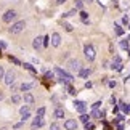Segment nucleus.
I'll return each mask as SVG.
<instances>
[{
	"label": "nucleus",
	"instance_id": "obj_1",
	"mask_svg": "<svg viewBox=\"0 0 130 130\" xmlns=\"http://www.w3.org/2000/svg\"><path fill=\"white\" fill-rule=\"evenodd\" d=\"M53 74H55V76H56L61 82H64V84H71V82H72V76H69V74H68L66 71H63L61 68H55Z\"/></svg>",
	"mask_w": 130,
	"mask_h": 130
},
{
	"label": "nucleus",
	"instance_id": "obj_2",
	"mask_svg": "<svg viewBox=\"0 0 130 130\" xmlns=\"http://www.w3.org/2000/svg\"><path fill=\"white\" fill-rule=\"evenodd\" d=\"M24 27H26V23L24 21H16V23L11 24V27H10L8 31H10V34H19Z\"/></svg>",
	"mask_w": 130,
	"mask_h": 130
},
{
	"label": "nucleus",
	"instance_id": "obj_3",
	"mask_svg": "<svg viewBox=\"0 0 130 130\" xmlns=\"http://www.w3.org/2000/svg\"><path fill=\"white\" fill-rule=\"evenodd\" d=\"M84 53H85V56H87V59L88 61H93L95 59V48H93V45H90V43H87L85 47H84Z\"/></svg>",
	"mask_w": 130,
	"mask_h": 130
},
{
	"label": "nucleus",
	"instance_id": "obj_4",
	"mask_svg": "<svg viewBox=\"0 0 130 130\" xmlns=\"http://www.w3.org/2000/svg\"><path fill=\"white\" fill-rule=\"evenodd\" d=\"M14 80H16V74H14V71H8V72H5V76H3V82L7 84V85H11Z\"/></svg>",
	"mask_w": 130,
	"mask_h": 130
},
{
	"label": "nucleus",
	"instance_id": "obj_5",
	"mask_svg": "<svg viewBox=\"0 0 130 130\" xmlns=\"http://www.w3.org/2000/svg\"><path fill=\"white\" fill-rule=\"evenodd\" d=\"M69 69L79 74V72H80V69H82V63L79 61V59H71V61H69Z\"/></svg>",
	"mask_w": 130,
	"mask_h": 130
},
{
	"label": "nucleus",
	"instance_id": "obj_6",
	"mask_svg": "<svg viewBox=\"0 0 130 130\" xmlns=\"http://www.w3.org/2000/svg\"><path fill=\"white\" fill-rule=\"evenodd\" d=\"M19 112H21V121L24 122V121H27L29 119V116H31V106H29V104H26V106H23L21 109H19Z\"/></svg>",
	"mask_w": 130,
	"mask_h": 130
},
{
	"label": "nucleus",
	"instance_id": "obj_7",
	"mask_svg": "<svg viewBox=\"0 0 130 130\" xmlns=\"http://www.w3.org/2000/svg\"><path fill=\"white\" fill-rule=\"evenodd\" d=\"M13 19H16V11H14V10H8V11H5V14H3V21L5 23H11Z\"/></svg>",
	"mask_w": 130,
	"mask_h": 130
},
{
	"label": "nucleus",
	"instance_id": "obj_8",
	"mask_svg": "<svg viewBox=\"0 0 130 130\" xmlns=\"http://www.w3.org/2000/svg\"><path fill=\"white\" fill-rule=\"evenodd\" d=\"M74 108H76V111L84 114V112L87 111V103L85 101H76V103H74Z\"/></svg>",
	"mask_w": 130,
	"mask_h": 130
},
{
	"label": "nucleus",
	"instance_id": "obj_9",
	"mask_svg": "<svg viewBox=\"0 0 130 130\" xmlns=\"http://www.w3.org/2000/svg\"><path fill=\"white\" fill-rule=\"evenodd\" d=\"M43 119L42 117H36L34 119V122L31 124V130H37V128H40V127H43Z\"/></svg>",
	"mask_w": 130,
	"mask_h": 130
},
{
	"label": "nucleus",
	"instance_id": "obj_10",
	"mask_svg": "<svg viewBox=\"0 0 130 130\" xmlns=\"http://www.w3.org/2000/svg\"><path fill=\"white\" fill-rule=\"evenodd\" d=\"M64 128H66V130H76L77 128V121H74V119H68V121L64 122Z\"/></svg>",
	"mask_w": 130,
	"mask_h": 130
},
{
	"label": "nucleus",
	"instance_id": "obj_11",
	"mask_svg": "<svg viewBox=\"0 0 130 130\" xmlns=\"http://www.w3.org/2000/svg\"><path fill=\"white\" fill-rule=\"evenodd\" d=\"M52 45L53 47H59V45H61V36H59L58 32L52 34Z\"/></svg>",
	"mask_w": 130,
	"mask_h": 130
},
{
	"label": "nucleus",
	"instance_id": "obj_12",
	"mask_svg": "<svg viewBox=\"0 0 130 130\" xmlns=\"http://www.w3.org/2000/svg\"><path fill=\"white\" fill-rule=\"evenodd\" d=\"M112 69H116V71H122V61L119 56H114V61H112Z\"/></svg>",
	"mask_w": 130,
	"mask_h": 130
},
{
	"label": "nucleus",
	"instance_id": "obj_13",
	"mask_svg": "<svg viewBox=\"0 0 130 130\" xmlns=\"http://www.w3.org/2000/svg\"><path fill=\"white\" fill-rule=\"evenodd\" d=\"M90 117H93V119H101V117H104V112L100 111V109H92V112H90Z\"/></svg>",
	"mask_w": 130,
	"mask_h": 130
},
{
	"label": "nucleus",
	"instance_id": "obj_14",
	"mask_svg": "<svg viewBox=\"0 0 130 130\" xmlns=\"http://www.w3.org/2000/svg\"><path fill=\"white\" fill-rule=\"evenodd\" d=\"M32 47L36 48V50H40V48H42V37H36V39H34Z\"/></svg>",
	"mask_w": 130,
	"mask_h": 130
},
{
	"label": "nucleus",
	"instance_id": "obj_15",
	"mask_svg": "<svg viewBox=\"0 0 130 130\" xmlns=\"http://www.w3.org/2000/svg\"><path fill=\"white\" fill-rule=\"evenodd\" d=\"M24 103H27L29 106H31V104H34V96H32L31 93H26V95H24Z\"/></svg>",
	"mask_w": 130,
	"mask_h": 130
},
{
	"label": "nucleus",
	"instance_id": "obj_16",
	"mask_svg": "<svg viewBox=\"0 0 130 130\" xmlns=\"http://www.w3.org/2000/svg\"><path fill=\"white\" fill-rule=\"evenodd\" d=\"M53 116L56 117V119H63L64 117V111L61 108H58V109H55V112H53Z\"/></svg>",
	"mask_w": 130,
	"mask_h": 130
},
{
	"label": "nucleus",
	"instance_id": "obj_17",
	"mask_svg": "<svg viewBox=\"0 0 130 130\" xmlns=\"http://www.w3.org/2000/svg\"><path fill=\"white\" fill-rule=\"evenodd\" d=\"M114 31H116V36H119V37L124 34V29L119 26V24H114Z\"/></svg>",
	"mask_w": 130,
	"mask_h": 130
},
{
	"label": "nucleus",
	"instance_id": "obj_18",
	"mask_svg": "<svg viewBox=\"0 0 130 130\" xmlns=\"http://www.w3.org/2000/svg\"><path fill=\"white\" fill-rule=\"evenodd\" d=\"M23 66H24V69H27L29 72H32V74H37V71L32 68V64H27V63H26V64H23Z\"/></svg>",
	"mask_w": 130,
	"mask_h": 130
},
{
	"label": "nucleus",
	"instance_id": "obj_19",
	"mask_svg": "<svg viewBox=\"0 0 130 130\" xmlns=\"http://www.w3.org/2000/svg\"><path fill=\"white\" fill-rule=\"evenodd\" d=\"M34 87V84H23V85H21V90H23V92H27V90H31Z\"/></svg>",
	"mask_w": 130,
	"mask_h": 130
},
{
	"label": "nucleus",
	"instance_id": "obj_20",
	"mask_svg": "<svg viewBox=\"0 0 130 130\" xmlns=\"http://www.w3.org/2000/svg\"><path fill=\"white\" fill-rule=\"evenodd\" d=\"M90 72H92L90 69H80V72H79V74H80V77H88Z\"/></svg>",
	"mask_w": 130,
	"mask_h": 130
},
{
	"label": "nucleus",
	"instance_id": "obj_21",
	"mask_svg": "<svg viewBox=\"0 0 130 130\" xmlns=\"http://www.w3.org/2000/svg\"><path fill=\"white\" fill-rule=\"evenodd\" d=\"M121 48H122V50H130L128 40H121Z\"/></svg>",
	"mask_w": 130,
	"mask_h": 130
},
{
	"label": "nucleus",
	"instance_id": "obj_22",
	"mask_svg": "<svg viewBox=\"0 0 130 130\" xmlns=\"http://www.w3.org/2000/svg\"><path fill=\"white\" fill-rule=\"evenodd\" d=\"M48 43H50V36H45L42 39V47H48Z\"/></svg>",
	"mask_w": 130,
	"mask_h": 130
},
{
	"label": "nucleus",
	"instance_id": "obj_23",
	"mask_svg": "<svg viewBox=\"0 0 130 130\" xmlns=\"http://www.w3.org/2000/svg\"><path fill=\"white\" fill-rule=\"evenodd\" d=\"M84 8V0H76V10H82Z\"/></svg>",
	"mask_w": 130,
	"mask_h": 130
},
{
	"label": "nucleus",
	"instance_id": "obj_24",
	"mask_svg": "<svg viewBox=\"0 0 130 130\" xmlns=\"http://www.w3.org/2000/svg\"><path fill=\"white\" fill-rule=\"evenodd\" d=\"M21 96H19V95H13V96H11V103H19V101H21Z\"/></svg>",
	"mask_w": 130,
	"mask_h": 130
},
{
	"label": "nucleus",
	"instance_id": "obj_25",
	"mask_svg": "<svg viewBox=\"0 0 130 130\" xmlns=\"http://www.w3.org/2000/svg\"><path fill=\"white\" fill-rule=\"evenodd\" d=\"M87 16H88V14H87L85 11H80V18H82V21L85 23V24H88V19H87Z\"/></svg>",
	"mask_w": 130,
	"mask_h": 130
},
{
	"label": "nucleus",
	"instance_id": "obj_26",
	"mask_svg": "<svg viewBox=\"0 0 130 130\" xmlns=\"http://www.w3.org/2000/svg\"><path fill=\"white\" fill-rule=\"evenodd\" d=\"M43 114H45V108L42 106V108L37 109V117H43Z\"/></svg>",
	"mask_w": 130,
	"mask_h": 130
},
{
	"label": "nucleus",
	"instance_id": "obj_27",
	"mask_svg": "<svg viewBox=\"0 0 130 130\" xmlns=\"http://www.w3.org/2000/svg\"><path fill=\"white\" fill-rule=\"evenodd\" d=\"M66 88H68V92H69V93H71V95H74V93H77V92H76V90H74V87L71 85V84H68V85H66Z\"/></svg>",
	"mask_w": 130,
	"mask_h": 130
},
{
	"label": "nucleus",
	"instance_id": "obj_28",
	"mask_svg": "<svg viewBox=\"0 0 130 130\" xmlns=\"http://www.w3.org/2000/svg\"><path fill=\"white\" fill-rule=\"evenodd\" d=\"M50 130H61V127H59V124H52V125H50Z\"/></svg>",
	"mask_w": 130,
	"mask_h": 130
},
{
	"label": "nucleus",
	"instance_id": "obj_29",
	"mask_svg": "<svg viewBox=\"0 0 130 130\" xmlns=\"http://www.w3.org/2000/svg\"><path fill=\"white\" fill-rule=\"evenodd\" d=\"M88 119H90V117L87 116V114H82V116H80V121H82L84 124H87V122H88Z\"/></svg>",
	"mask_w": 130,
	"mask_h": 130
},
{
	"label": "nucleus",
	"instance_id": "obj_30",
	"mask_svg": "<svg viewBox=\"0 0 130 130\" xmlns=\"http://www.w3.org/2000/svg\"><path fill=\"white\" fill-rule=\"evenodd\" d=\"M63 27L66 29L68 32H71V31H72V26H71V24H68V23H64V24H63Z\"/></svg>",
	"mask_w": 130,
	"mask_h": 130
},
{
	"label": "nucleus",
	"instance_id": "obj_31",
	"mask_svg": "<svg viewBox=\"0 0 130 130\" xmlns=\"http://www.w3.org/2000/svg\"><path fill=\"white\" fill-rule=\"evenodd\" d=\"M100 106H101V101H96L92 104V109H100Z\"/></svg>",
	"mask_w": 130,
	"mask_h": 130
},
{
	"label": "nucleus",
	"instance_id": "obj_32",
	"mask_svg": "<svg viewBox=\"0 0 130 130\" xmlns=\"http://www.w3.org/2000/svg\"><path fill=\"white\" fill-rule=\"evenodd\" d=\"M128 23H130V19H128V16H124V18H122V24H124V26H127Z\"/></svg>",
	"mask_w": 130,
	"mask_h": 130
},
{
	"label": "nucleus",
	"instance_id": "obj_33",
	"mask_svg": "<svg viewBox=\"0 0 130 130\" xmlns=\"http://www.w3.org/2000/svg\"><path fill=\"white\" fill-rule=\"evenodd\" d=\"M93 128H95V125H93V124H88V122L85 124V130H93Z\"/></svg>",
	"mask_w": 130,
	"mask_h": 130
},
{
	"label": "nucleus",
	"instance_id": "obj_34",
	"mask_svg": "<svg viewBox=\"0 0 130 130\" xmlns=\"http://www.w3.org/2000/svg\"><path fill=\"white\" fill-rule=\"evenodd\" d=\"M10 61H11V63H14V64H21V63H19V61H18V59L14 58V56H10Z\"/></svg>",
	"mask_w": 130,
	"mask_h": 130
},
{
	"label": "nucleus",
	"instance_id": "obj_35",
	"mask_svg": "<svg viewBox=\"0 0 130 130\" xmlns=\"http://www.w3.org/2000/svg\"><path fill=\"white\" fill-rule=\"evenodd\" d=\"M117 130H124V122H117Z\"/></svg>",
	"mask_w": 130,
	"mask_h": 130
},
{
	"label": "nucleus",
	"instance_id": "obj_36",
	"mask_svg": "<svg viewBox=\"0 0 130 130\" xmlns=\"http://www.w3.org/2000/svg\"><path fill=\"white\" fill-rule=\"evenodd\" d=\"M72 14H76V10H72V11H69L66 14H63V16H72Z\"/></svg>",
	"mask_w": 130,
	"mask_h": 130
},
{
	"label": "nucleus",
	"instance_id": "obj_37",
	"mask_svg": "<svg viewBox=\"0 0 130 130\" xmlns=\"http://www.w3.org/2000/svg\"><path fill=\"white\" fill-rule=\"evenodd\" d=\"M3 76H5V71H3V68H0V80L3 79Z\"/></svg>",
	"mask_w": 130,
	"mask_h": 130
},
{
	"label": "nucleus",
	"instance_id": "obj_38",
	"mask_svg": "<svg viewBox=\"0 0 130 130\" xmlns=\"http://www.w3.org/2000/svg\"><path fill=\"white\" fill-rule=\"evenodd\" d=\"M45 77H47V79H53V72H47V74H45Z\"/></svg>",
	"mask_w": 130,
	"mask_h": 130
},
{
	"label": "nucleus",
	"instance_id": "obj_39",
	"mask_svg": "<svg viewBox=\"0 0 130 130\" xmlns=\"http://www.w3.org/2000/svg\"><path fill=\"white\" fill-rule=\"evenodd\" d=\"M23 124H24V122H19V124H14V128H21V127H23Z\"/></svg>",
	"mask_w": 130,
	"mask_h": 130
},
{
	"label": "nucleus",
	"instance_id": "obj_40",
	"mask_svg": "<svg viewBox=\"0 0 130 130\" xmlns=\"http://www.w3.org/2000/svg\"><path fill=\"white\" fill-rule=\"evenodd\" d=\"M109 87H112V88L116 87V80H111V82H109Z\"/></svg>",
	"mask_w": 130,
	"mask_h": 130
},
{
	"label": "nucleus",
	"instance_id": "obj_41",
	"mask_svg": "<svg viewBox=\"0 0 130 130\" xmlns=\"http://www.w3.org/2000/svg\"><path fill=\"white\" fill-rule=\"evenodd\" d=\"M64 2H66V0H56V3H58V5H63Z\"/></svg>",
	"mask_w": 130,
	"mask_h": 130
},
{
	"label": "nucleus",
	"instance_id": "obj_42",
	"mask_svg": "<svg viewBox=\"0 0 130 130\" xmlns=\"http://www.w3.org/2000/svg\"><path fill=\"white\" fill-rule=\"evenodd\" d=\"M2 100H3V93H0V101H2Z\"/></svg>",
	"mask_w": 130,
	"mask_h": 130
},
{
	"label": "nucleus",
	"instance_id": "obj_43",
	"mask_svg": "<svg viewBox=\"0 0 130 130\" xmlns=\"http://www.w3.org/2000/svg\"><path fill=\"white\" fill-rule=\"evenodd\" d=\"M127 108H128V112H130V104H127Z\"/></svg>",
	"mask_w": 130,
	"mask_h": 130
},
{
	"label": "nucleus",
	"instance_id": "obj_44",
	"mask_svg": "<svg viewBox=\"0 0 130 130\" xmlns=\"http://www.w3.org/2000/svg\"><path fill=\"white\" fill-rule=\"evenodd\" d=\"M0 56H2V50H0Z\"/></svg>",
	"mask_w": 130,
	"mask_h": 130
},
{
	"label": "nucleus",
	"instance_id": "obj_45",
	"mask_svg": "<svg viewBox=\"0 0 130 130\" xmlns=\"http://www.w3.org/2000/svg\"><path fill=\"white\" fill-rule=\"evenodd\" d=\"M128 29H130V23H128Z\"/></svg>",
	"mask_w": 130,
	"mask_h": 130
},
{
	"label": "nucleus",
	"instance_id": "obj_46",
	"mask_svg": "<svg viewBox=\"0 0 130 130\" xmlns=\"http://www.w3.org/2000/svg\"><path fill=\"white\" fill-rule=\"evenodd\" d=\"M128 40H130V37H128Z\"/></svg>",
	"mask_w": 130,
	"mask_h": 130
}]
</instances>
